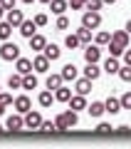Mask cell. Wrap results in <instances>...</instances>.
I'll return each instance as SVG.
<instances>
[{"label":"cell","instance_id":"9a60e30c","mask_svg":"<svg viewBox=\"0 0 131 149\" xmlns=\"http://www.w3.org/2000/svg\"><path fill=\"white\" fill-rule=\"evenodd\" d=\"M74 90H77V95H89L92 92V80L89 77H82V80H77V85H74Z\"/></svg>","mask_w":131,"mask_h":149},{"label":"cell","instance_id":"ac0fdd59","mask_svg":"<svg viewBox=\"0 0 131 149\" xmlns=\"http://www.w3.org/2000/svg\"><path fill=\"white\" fill-rule=\"evenodd\" d=\"M62 77H64V82L77 80V65H74V62H67V65L62 67Z\"/></svg>","mask_w":131,"mask_h":149},{"label":"cell","instance_id":"7bdbcfd3","mask_svg":"<svg viewBox=\"0 0 131 149\" xmlns=\"http://www.w3.org/2000/svg\"><path fill=\"white\" fill-rule=\"evenodd\" d=\"M116 132H119V134H126V132H129V124H121V127H116Z\"/></svg>","mask_w":131,"mask_h":149},{"label":"cell","instance_id":"484cf974","mask_svg":"<svg viewBox=\"0 0 131 149\" xmlns=\"http://www.w3.org/2000/svg\"><path fill=\"white\" fill-rule=\"evenodd\" d=\"M12 30H15V27H12L8 20H0V40H3V42H5V40H10Z\"/></svg>","mask_w":131,"mask_h":149},{"label":"cell","instance_id":"2e32d148","mask_svg":"<svg viewBox=\"0 0 131 149\" xmlns=\"http://www.w3.org/2000/svg\"><path fill=\"white\" fill-rule=\"evenodd\" d=\"M67 104H69V109H74V112L87 109V100H84V95H72V100H69Z\"/></svg>","mask_w":131,"mask_h":149},{"label":"cell","instance_id":"681fc988","mask_svg":"<svg viewBox=\"0 0 131 149\" xmlns=\"http://www.w3.org/2000/svg\"><path fill=\"white\" fill-rule=\"evenodd\" d=\"M40 3H50V0H40Z\"/></svg>","mask_w":131,"mask_h":149},{"label":"cell","instance_id":"cb8c5ba5","mask_svg":"<svg viewBox=\"0 0 131 149\" xmlns=\"http://www.w3.org/2000/svg\"><path fill=\"white\" fill-rule=\"evenodd\" d=\"M87 112H89L92 117H101L106 112V107H104V102H92V104H87Z\"/></svg>","mask_w":131,"mask_h":149},{"label":"cell","instance_id":"1f68e13d","mask_svg":"<svg viewBox=\"0 0 131 149\" xmlns=\"http://www.w3.org/2000/svg\"><path fill=\"white\" fill-rule=\"evenodd\" d=\"M119 77H121V82H131V65L119 67Z\"/></svg>","mask_w":131,"mask_h":149},{"label":"cell","instance_id":"9c48e42d","mask_svg":"<svg viewBox=\"0 0 131 149\" xmlns=\"http://www.w3.org/2000/svg\"><path fill=\"white\" fill-rule=\"evenodd\" d=\"M5 20L10 22L12 27H20V25H22V20H25V15H22V10L12 8V10H5Z\"/></svg>","mask_w":131,"mask_h":149},{"label":"cell","instance_id":"f546056e","mask_svg":"<svg viewBox=\"0 0 131 149\" xmlns=\"http://www.w3.org/2000/svg\"><path fill=\"white\" fill-rule=\"evenodd\" d=\"M64 45H67L69 50H77L79 45H82V40L77 37V32H72V35H67V37H64Z\"/></svg>","mask_w":131,"mask_h":149},{"label":"cell","instance_id":"f6af8a7d","mask_svg":"<svg viewBox=\"0 0 131 149\" xmlns=\"http://www.w3.org/2000/svg\"><path fill=\"white\" fill-rule=\"evenodd\" d=\"M101 3H104V5H114L116 0H101Z\"/></svg>","mask_w":131,"mask_h":149},{"label":"cell","instance_id":"3957f363","mask_svg":"<svg viewBox=\"0 0 131 149\" xmlns=\"http://www.w3.org/2000/svg\"><path fill=\"white\" fill-rule=\"evenodd\" d=\"M82 25L89 27V30H99V27H101V15L97 10H87L82 15Z\"/></svg>","mask_w":131,"mask_h":149},{"label":"cell","instance_id":"7c38bea8","mask_svg":"<svg viewBox=\"0 0 131 149\" xmlns=\"http://www.w3.org/2000/svg\"><path fill=\"white\" fill-rule=\"evenodd\" d=\"M32 70H35V72H47V70H50V60L45 57V52L37 55V57L32 60Z\"/></svg>","mask_w":131,"mask_h":149},{"label":"cell","instance_id":"ffe728a7","mask_svg":"<svg viewBox=\"0 0 131 149\" xmlns=\"http://www.w3.org/2000/svg\"><path fill=\"white\" fill-rule=\"evenodd\" d=\"M54 100L57 102H64V104H67L69 100H72V90H69V87H57V90H54Z\"/></svg>","mask_w":131,"mask_h":149},{"label":"cell","instance_id":"bcb514c9","mask_svg":"<svg viewBox=\"0 0 131 149\" xmlns=\"http://www.w3.org/2000/svg\"><path fill=\"white\" fill-rule=\"evenodd\" d=\"M3 17H5V8L0 5V20H3Z\"/></svg>","mask_w":131,"mask_h":149},{"label":"cell","instance_id":"f35d334b","mask_svg":"<svg viewBox=\"0 0 131 149\" xmlns=\"http://www.w3.org/2000/svg\"><path fill=\"white\" fill-rule=\"evenodd\" d=\"M84 5H87V0H69V8L72 10H82Z\"/></svg>","mask_w":131,"mask_h":149},{"label":"cell","instance_id":"74e56055","mask_svg":"<svg viewBox=\"0 0 131 149\" xmlns=\"http://www.w3.org/2000/svg\"><path fill=\"white\" fill-rule=\"evenodd\" d=\"M69 27V20L64 15H57V30H67Z\"/></svg>","mask_w":131,"mask_h":149},{"label":"cell","instance_id":"ba28073f","mask_svg":"<svg viewBox=\"0 0 131 149\" xmlns=\"http://www.w3.org/2000/svg\"><path fill=\"white\" fill-rule=\"evenodd\" d=\"M12 107H15V112H20V114H27V112L32 109V102H30V97H27V95H20V97H15Z\"/></svg>","mask_w":131,"mask_h":149},{"label":"cell","instance_id":"b9f144b4","mask_svg":"<svg viewBox=\"0 0 131 149\" xmlns=\"http://www.w3.org/2000/svg\"><path fill=\"white\" fill-rule=\"evenodd\" d=\"M121 57H124V62H126V65H131V50L126 47V50H124V55H121Z\"/></svg>","mask_w":131,"mask_h":149},{"label":"cell","instance_id":"ab89813d","mask_svg":"<svg viewBox=\"0 0 131 149\" xmlns=\"http://www.w3.org/2000/svg\"><path fill=\"white\" fill-rule=\"evenodd\" d=\"M0 102H3L5 107H10L12 102H15V100H12V95H5V92H0Z\"/></svg>","mask_w":131,"mask_h":149},{"label":"cell","instance_id":"60d3db41","mask_svg":"<svg viewBox=\"0 0 131 149\" xmlns=\"http://www.w3.org/2000/svg\"><path fill=\"white\" fill-rule=\"evenodd\" d=\"M15 3H17V0H0V5L5 8V10H12V8H15Z\"/></svg>","mask_w":131,"mask_h":149},{"label":"cell","instance_id":"7402d4cb","mask_svg":"<svg viewBox=\"0 0 131 149\" xmlns=\"http://www.w3.org/2000/svg\"><path fill=\"white\" fill-rule=\"evenodd\" d=\"M119 67H121V65H119V60H116L114 55H111V57L104 62V67H101V70H104V72H109V74H119Z\"/></svg>","mask_w":131,"mask_h":149},{"label":"cell","instance_id":"7a4b0ae2","mask_svg":"<svg viewBox=\"0 0 131 149\" xmlns=\"http://www.w3.org/2000/svg\"><path fill=\"white\" fill-rule=\"evenodd\" d=\"M0 57L5 60V62H12V60L20 57V47H17L15 42H10V40H5L3 47H0Z\"/></svg>","mask_w":131,"mask_h":149},{"label":"cell","instance_id":"c3c4849f","mask_svg":"<svg viewBox=\"0 0 131 149\" xmlns=\"http://www.w3.org/2000/svg\"><path fill=\"white\" fill-rule=\"evenodd\" d=\"M22 3H25V5H32V3H35V0H22Z\"/></svg>","mask_w":131,"mask_h":149},{"label":"cell","instance_id":"6da1fadb","mask_svg":"<svg viewBox=\"0 0 131 149\" xmlns=\"http://www.w3.org/2000/svg\"><path fill=\"white\" fill-rule=\"evenodd\" d=\"M79 117H77V112L74 109H67V112H59L57 117H54V124H57V132H67V129L77 127Z\"/></svg>","mask_w":131,"mask_h":149},{"label":"cell","instance_id":"e0dca14e","mask_svg":"<svg viewBox=\"0 0 131 149\" xmlns=\"http://www.w3.org/2000/svg\"><path fill=\"white\" fill-rule=\"evenodd\" d=\"M42 52H45V57H47L50 62H54V60L62 57V50H59L57 45H45V50H42Z\"/></svg>","mask_w":131,"mask_h":149},{"label":"cell","instance_id":"8fae6325","mask_svg":"<svg viewBox=\"0 0 131 149\" xmlns=\"http://www.w3.org/2000/svg\"><path fill=\"white\" fill-rule=\"evenodd\" d=\"M17 30H20L22 37H27V40H30V37L37 32V25H35V20H22V25L17 27Z\"/></svg>","mask_w":131,"mask_h":149},{"label":"cell","instance_id":"277c9868","mask_svg":"<svg viewBox=\"0 0 131 149\" xmlns=\"http://www.w3.org/2000/svg\"><path fill=\"white\" fill-rule=\"evenodd\" d=\"M129 40H131V35H129L126 30H116V32H111V45H116V47H121V50L129 47Z\"/></svg>","mask_w":131,"mask_h":149},{"label":"cell","instance_id":"836d02e7","mask_svg":"<svg viewBox=\"0 0 131 149\" xmlns=\"http://www.w3.org/2000/svg\"><path fill=\"white\" fill-rule=\"evenodd\" d=\"M101 5H104L101 0H87V5H84V8H87V10H97V13H99Z\"/></svg>","mask_w":131,"mask_h":149},{"label":"cell","instance_id":"4dcf8cb0","mask_svg":"<svg viewBox=\"0 0 131 149\" xmlns=\"http://www.w3.org/2000/svg\"><path fill=\"white\" fill-rule=\"evenodd\" d=\"M94 40H97V45H101V47H104V45H109V42H111V32H106V30H99Z\"/></svg>","mask_w":131,"mask_h":149},{"label":"cell","instance_id":"4fadbf2b","mask_svg":"<svg viewBox=\"0 0 131 149\" xmlns=\"http://www.w3.org/2000/svg\"><path fill=\"white\" fill-rule=\"evenodd\" d=\"M15 72H20V74L32 72V60H27V57H17V60H15Z\"/></svg>","mask_w":131,"mask_h":149},{"label":"cell","instance_id":"8d00e7d4","mask_svg":"<svg viewBox=\"0 0 131 149\" xmlns=\"http://www.w3.org/2000/svg\"><path fill=\"white\" fill-rule=\"evenodd\" d=\"M121 109H131V90L121 97Z\"/></svg>","mask_w":131,"mask_h":149},{"label":"cell","instance_id":"83f0119b","mask_svg":"<svg viewBox=\"0 0 131 149\" xmlns=\"http://www.w3.org/2000/svg\"><path fill=\"white\" fill-rule=\"evenodd\" d=\"M8 87H10V90H22V74L20 72L10 74V77H8Z\"/></svg>","mask_w":131,"mask_h":149},{"label":"cell","instance_id":"e575fe53","mask_svg":"<svg viewBox=\"0 0 131 149\" xmlns=\"http://www.w3.org/2000/svg\"><path fill=\"white\" fill-rule=\"evenodd\" d=\"M111 129H114V127L106 124V122H99V124H97V134H111Z\"/></svg>","mask_w":131,"mask_h":149},{"label":"cell","instance_id":"ee69618b","mask_svg":"<svg viewBox=\"0 0 131 149\" xmlns=\"http://www.w3.org/2000/svg\"><path fill=\"white\" fill-rule=\"evenodd\" d=\"M5 109H8V107L3 104V102H0V117H3V114H5Z\"/></svg>","mask_w":131,"mask_h":149},{"label":"cell","instance_id":"603a6c76","mask_svg":"<svg viewBox=\"0 0 131 149\" xmlns=\"http://www.w3.org/2000/svg\"><path fill=\"white\" fill-rule=\"evenodd\" d=\"M104 107H106V112H109V114H119V112H121V100L109 97V100L104 102Z\"/></svg>","mask_w":131,"mask_h":149},{"label":"cell","instance_id":"30bf717a","mask_svg":"<svg viewBox=\"0 0 131 149\" xmlns=\"http://www.w3.org/2000/svg\"><path fill=\"white\" fill-rule=\"evenodd\" d=\"M47 5H50V10H52L54 15H64V13L69 10V0H50Z\"/></svg>","mask_w":131,"mask_h":149},{"label":"cell","instance_id":"f1b7e54d","mask_svg":"<svg viewBox=\"0 0 131 149\" xmlns=\"http://www.w3.org/2000/svg\"><path fill=\"white\" fill-rule=\"evenodd\" d=\"M77 37H79V40H82V45H89L92 42V30H89V27H79V30H77Z\"/></svg>","mask_w":131,"mask_h":149},{"label":"cell","instance_id":"d4e9b609","mask_svg":"<svg viewBox=\"0 0 131 149\" xmlns=\"http://www.w3.org/2000/svg\"><path fill=\"white\" fill-rule=\"evenodd\" d=\"M37 102H40V107H52V102H54V95H52V90H45V92H40Z\"/></svg>","mask_w":131,"mask_h":149},{"label":"cell","instance_id":"44dd1931","mask_svg":"<svg viewBox=\"0 0 131 149\" xmlns=\"http://www.w3.org/2000/svg\"><path fill=\"white\" fill-rule=\"evenodd\" d=\"M64 85V77H62V72L59 74H47V90H57V87H62Z\"/></svg>","mask_w":131,"mask_h":149},{"label":"cell","instance_id":"d6986e66","mask_svg":"<svg viewBox=\"0 0 131 149\" xmlns=\"http://www.w3.org/2000/svg\"><path fill=\"white\" fill-rule=\"evenodd\" d=\"M45 45H47V40H45L42 35H37V32L30 37V50H35V52H42V50H45Z\"/></svg>","mask_w":131,"mask_h":149},{"label":"cell","instance_id":"d590c367","mask_svg":"<svg viewBox=\"0 0 131 149\" xmlns=\"http://www.w3.org/2000/svg\"><path fill=\"white\" fill-rule=\"evenodd\" d=\"M35 25L37 27H45V25H47V15H45V13H37V15H35Z\"/></svg>","mask_w":131,"mask_h":149},{"label":"cell","instance_id":"d6a6232c","mask_svg":"<svg viewBox=\"0 0 131 149\" xmlns=\"http://www.w3.org/2000/svg\"><path fill=\"white\" fill-rule=\"evenodd\" d=\"M40 132H57V124L54 122H45V119H42V124H40Z\"/></svg>","mask_w":131,"mask_h":149},{"label":"cell","instance_id":"8992f818","mask_svg":"<svg viewBox=\"0 0 131 149\" xmlns=\"http://www.w3.org/2000/svg\"><path fill=\"white\" fill-rule=\"evenodd\" d=\"M40 124H42V114L37 109H30L25 114V129H40Z\"/></svg>","mask_w":131,"mask_h":149},{"label":"cell","instance_id":"7dc6e473","mask_svg":"<svg viewBox=\"0 0 131 149\" xmlns=\"http://www.w3.org/2000/svg\"><path fill=\"white\" fill-rule=\"evenodd\" d=\"M126 32H129V35H131V20L126 22Z\"/></svg>","mask_w":131,"mask_h":149},{"label":"cell","instance_id":"52a82bcc","mask_svg":"<svg viewBox=\"0 0 131 149\" xmlns=\"http://www.w3.org/2000/svg\"><path fill=\"white\" fill-rule=\"evenodd\" d=\"M84 60H87V62H99L101 60V45H87V47H84Z\"/></svg>","mask_w":131,"mask_h":149},{"label":"cell","instance_id":"f907efd6","mask_svg":"<svg viewBox=\"0 0 131 149\" xmlns=\"http://www.w3.org/2000/svg\"><path fill=\"white\" fill-rule=\"evenodd\" d=\"M0 132H3V127H0Z\"/></svg>","mask_w":131,"mask_h":149},{"label":"cell","instance_id":"4316f807","mask_svg":"<svg viewBox=\"0 0 131 149\" xmlns=\"http://www.w3.org/2000/svg\"><path fill=\"white\" fill-rule=\"evenodd\" d=\"M22 90H37V77L32 72L22 74Z\"/></svg>","mask_w":131,"mask_h":149},{"label":"cell","instance_id":"5bb4252c","mask_svg":"<svg viewBox=\"0 0 131 149\" xmlns=\"http://www.w3.org/2000/svg\"><path fill=\"white\" fill-rule=\"evenodd\" d=\"M101 72H104V70H101V67H99L97 62H87V67H84V77H89L92 82H94V80L99 77Z\"/></svg>","mask_w":131,"mask_h":149},{"label":"cell","instance_id":"5b68a950","mask_svg":"<svg viewBox=\"0 0 131 149\" xmlns=\"http://www.w3.org/2000/svg\"><path fill=\"white\" fill-rule=\"evenodd\" d=\"M5 127L10 129V132H20V129H25V114H10L8 117V122H5Z\"/></svg>","mask_w":131,"mask_h":149}]
</instances>
